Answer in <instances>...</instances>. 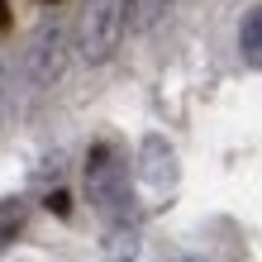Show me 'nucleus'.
Listing matches in <instances>:
<instances>
[{
    "mask_svg": "<svg viewBox=\"0 0 262 262\" xmlns=\"http://www.w3.org/2000/svg\"><path fill=\"white\" fill-rule=\"evenodd\" d=\"M124 29H129V0H86L81 19H76V53L91 67L110 62L124 43Z\"/></svg>",
    "mask_w": 262,
    "mask_h": 262,
    "instance_id": "obj_2",
    "label": "nucleus"
},
{
    "mask_svg": "<svg viewBox=\"0 0 262 262\" xmlns=\"http://www.w3.org/2000/svg\"><path fill=\"white\" fill-rule=\"evenodd\" d=\"M10 24V0H0V29Z\"/></svg>",
    "mask_w": 262,
    "mask_h": 262,
    "instance_id": "obj_9",
    "label": "nucleus"
},
{
    "mask_svg": "<svg viewBox=\"0 0 262 262\" xmlns=\"http://www.w3.org/2000/svg\"><path fill=\"white\" fill-rule=\"evenodd\" d=\"M43 205H48L57 220H67V214H72V195H67V191H48V200H43Z\"/></svg>",
    "mask_w": 262,
    "mask_h": 262,
    "instance_id": "obj_8",
    "label": "nucleus"
},
{
    "mask_svg": "<svg viewBox=\"0 0 262 262\" xmlns=\"http://www.w3.org/2000/svg\"><path fill=\"white\" fill-rule=\"evenodd\" d=\"M86 200L96 205L110 224H134L138 205H134V177L124 158L110 143H96L86 152Z\"/></svg>",
    "mask_w": 262,
    "mask_h": 262,
    "instance_id": "obj_1",
    "label": "nucleus"
},
{
    "mask_svg": "<svg viewBox=\"0 0 262 262\" xmlns=\"http://www.w3.org/2000/svg\"><path fill=\"white\" fill-rule=\"evenodd\" d=\"M177 177H181L177 148L167 143L162 134H148L143 143H138V181H143L152 195H172L177 191Z\"/></svg>",
    "mask_w": 262,
    "mask_h": 262,
    "instance_id": "obj_4",
    "label": "nucleus"
},
{
    "mask_svg": "<svg viewBox=\"0 0 262 262\" xmlns=\"http://www.w3.org/2000/svg\"><path fill=\"white\" fill-rule=\"evenodd\" d=\"M181 262H200V257H181Z\"/></svg>",
    "mask_w": 262,
    "mask_h": 262,
    "instance_id": "obj_11",
    "label": "nucleus"
},
{
    "mask_svg": "<svg viewBox=\"0 0 262 262\" xmlns=\"http://www.w3.org/2000/svg\"><path fill=\"white\" fill-rule=\"evenodd\" d=\"M138 253V238H134V224H115L110 234H105V257L110 262H129Z\"/></svg>",
    "mask_w": 262,
    "mask_h": 262,
    "instance_id": "obj_7",
    "label": "nucleus"
},
{
    "mask_svg": "<svg viewBox=\"0 0 262 262\" xmlns=\"http://www.w3.org/2000/svg\"><path fill=\"white\" fill-rule=\"evenodd\" d=\"M238 53L248 67H262V5H253L238 24Z\"/></svg>",
    "mask_w": 262,
    "mask_h": 262,
    "instance_id": "obj_5",
    "label": "nucleus"
},
{
    "mask_svg": "<svg viewBox=\"0 0 262 262\" xmlns=\"http://www.w3.org/2000/svg\"><path fill=\"white\" fill-rule=\"evenodd\" d=\"M0 100H5V72H0Z\"/></svg>",
    "mask_w": 262,
    "mask_h": 262,
    "instance_id": "obj_10",
    "label": "nucleus"
},
{
    "mask_svg": "<svg viewBox=\"0 0 262 262\" xmlns=\"http://www.w3.org/2000/svg\"><path fill=\"white\" fill-rule=\"evenodd\" d=\"M72 62V34H67V24H38L34 29V38H29V48H24V76L34 86H53V81H62V72Z\"/></svg>",
    "mask_w": 262,
    "mask_h": 262,
    "instance_id": "obj_3",
    "label": "nucleus"
},
{
    "mask_svg": "<svg viewBox=\"0 0 262 262\" xmlns=\"http://www.w3.org/2000/svg\"><path fill=\"white\" fill-rule=\"evenodd\" d=\"M24 224H29V205H24V200L19 195L0 200V248H10V243L24 234Z\"/></svg>",
    "mask_w": 262,
    "mask_h": 262,
    "instance_id": "obj_6",
    "label": "nucleus"
}]
</instances>
